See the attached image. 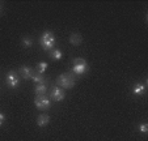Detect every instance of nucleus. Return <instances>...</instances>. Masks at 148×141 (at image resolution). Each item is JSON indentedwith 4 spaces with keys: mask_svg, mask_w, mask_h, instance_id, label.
<instances>
[{
    "mask_svg": "<svg viewBox=\"0 0 148 141\" xmlns=\"http://www.w3.org/2000/svg\"><path fill=\"white\" fill-rule=\"evenodd\" d=\"M39 43H41L42 48L45 51H51L54 48V46H55L56 43V38L55 35H54L53 31L50 30H46L42 33L41 38H39Z\"/></svg>",
    "mask_w": 148,
    "mask_h": 141,
    "instance_id": "1",
    "label": "nucleus"
},
{
    "mask_svg": "<svg viewBox=\"0 0 148 141\" xmlns=\"http://www.w3.org/2000/svg\"><path fill=\"white\" fill-rule=\"evenodd\" d=\"M56 84L63 89H71L75 86L76 81H75V77H73L72 73H62V75H59L58 78H56Z\"/></svg>",
    "mask_w": 148,
    "mask_h": 141,
    "instance_id": "2",
    "label": "nucleus"
},
{
    "mask_svg": "<svg viewBox=\"0 0 148 141\" xmlns=\"http://www.w3.org/2000/svg\"><path fill=\"white\" fill-rule=\"evenodd\" d=\"M88 63L84 60L83 58H75L73 59V67L72 72L75 75H84L85 72H88Z\"/></svg>",
    "mask_w": 148,
    "mask_h": 141,
    "instance_id": "3",
    "label": "nucleus"
},
{
    "mask_svg": "<svg viewBox=\"0 0 148 141\" xmlns=\"http://www.w3.org/2000/svg\"><path fill=\"white\" fill-rule=\"evenodd\" d=\"M34 105H36V107H38L39 110H46V108L50 107L51 101L47 95H36Z\"/></svg>",
    "mask_w": 148,
    "mask_h": 141,
    "instance_id": "4",
    "label": "nucleus"
},
{
    "mask_svg": "<svg viewBox=\"0 0 148 141\" xmlns=\"http://www.w3.org/2000/svg\"><path fill=\"white\" fill-rule=\"evenodd\" d=\"M5 81H7V85L9 86V88H17L20 84V78L18 76H17L16 72H13V71H11V72L7 73V77H5Z\"/></svg>",
    "mask_w": 148,
    "mask_h": 141,
    "instance_id": "5",
    "label": "nucleus"
},
{
    "mask_svg": "<svg viewBox=\"0 0 148 141\" xmlns=\"http://www.w3.org/2000/svg\"><path fill=\"white\" fill-rule=\"evenodd\" d=\"M64 97H66V93L62 90L60 88H58V86H55V88L51 90V98H53L55 102H60V101H63Z\"/></svg>",
    "mask_w": 148,
    "mask_h": 141,
    "instance_id": "6",
    "label": "nucleus"
},
{
    "mask_svg": "<svg viewBox=\"0 0 148 141\" xmlns=\"http://www.w3.org/2000/svg\"><path fill=\"white\" fill-rule=\"evenodd\" d=\"M20 72H21V76H23L24 80H30L33 77V69L28 65H23L21 69H20Z\"/></svg>",
    "mask_w": 148,
    "mask_h": 141,
    "instance_id": "7",
    "label": "nucleus"
},
{
    "mask_svg": "<svg viewBox=\"0 0 148 141\" xmlns=\"http://www.w3.org/2000/svg\"><path fill=\"white\" fill-rule=\"evenodd\" d=\"M50 123V116L47 114H41V115L37 118V124L38 127H46V125Z\"/></svg>",
    "mask_w": 148,
    "mask_h": 141,
    "instance_id": "8",
    "label": "nucleus"
},
{
    "mask_svg": "<svg viewBox=\"0 0 148 141\" xmlns=\"http://www.w3.org/2000/svg\"><path fill=\"white\" fill-rule=\"evenodd\" d=\"M132 93L136 94V95H143V94L145 93V85L144 84H135L134 86H132Z\"/></svg>",
    "mask_w": 148,
    "mask_h": 141,
    "instance_id": "9",
    "label": "nucleus"
},
{
    "mask_svg": "<svg viewBox=\"0 0 148 141\" xmlns=\"http://www.w3.org/2000/svg\"><path fill=\"white\" fill-rule=\"evenodd\" d=\"M81 42H83V38H81L80 34L72 33L70 35V43L73 44V46H79V44H81Z\"/></svg>",
    "mask_w": 148,
    "mask_h": 141,
    "instance_id": "10",
    "label": "nucleus"
},
{
    "mask_svg": "<svg viewBox=\"0 0 148 141\" xmlns=\"http://www.w3.org/2000/svg\"><path fill=\"white\" fill-rule=\"evenodd\" d=\"M50 56L54 60H60V59L63 58V54H62V51L59 50V48H53V50L50 51Z\"/></svg>",
    "mask_w": 148,
    "mask_h": 141,
    "instance_id": "11",
    "label": "nucleus"
},
{
    "mask_svg": "<svg viewBox=\"0 0 148 141\" xmlns=\"http://www.w3.org/2000/svg\"><path fill=\"white\" fill-rule=\"evenodd\" d=\"M34 93H36V95H46V84L37 85L34 89Z\"/></svg>",
    "mask_w": 148,
    "mask_h": 141,
    "instance_id": "12",
    "label": "nucleus"
},
{
    "mask_svg": "<svg viewBox=\"0 0 148 141\" xmlns=\"http://www.w3.org/2000/svg\"><path fill=\"white\" fill-rule=\"evenodd\" d=\"M47 67H49V64L46 63V61H41V63H38V64H37V73L43 75V73L46 72Z\"/></svg>",
    "mask_w": 148,
    "mask_h": 141,
    "instance_id": "13",
    "label": "nucleus"
},
{
    "mask_svg": "<svg viewBox=\"0 0 148 141\" xmlns=\"http://www.w3.org/2000/svg\"><path fill=\"white\" fill-rule=\"evenodd\" d=\"M21 44H23V47H25V48H29V47L33 46V39L28 35L23 37V39H21Z\"/></svg>",
    "mask_w": 148,
    "mask_h": 141,
    "instance_id": "14",
    "label": "nucleus"
},
{
    "mask_svg": "<svg viewBox=\"0 0 148 141\" xmlns=\"http://www.w3.org/2000/svg\"><path fill=\"white\" fill-rule=\"evenodd\" d=\"M32 80L34 81V82L37 84V85H41V84H46V78L43 77V75H33V77H32Z\"/></svg>",
    "mask_w": 148,
    "mask_h": 141,
    "instance_id": "15",
    "label": "nucleus"
},
{
    "mask_svg": "<svg viewBox=\"0 0 148 141\" xmlns=\"http://www.w3.org/2000/svg\"><path fill=\"white\" fill-rule=\"evenodd\" d=\"M138 131H139L140 133H147L148 132V124H145V123H142V124L138 127Z\"/></svg>",
    "mask_w": 148,
    "mask_h": 141,
    "instance_id": "16",
    "label": "nucleus"
},
{
    "mask_svg": "<svg viewBox=\"0 0 148 141\" xmlns=\"http://www.w3.org/2000/svg\"><path fill=\"white\" fill-rule=\"evenodd\" d=\"M5 123V115H4L3 112H0V127Z\"/></svg>",
    "mask_w": 148,
    "mask_h": 141,
    "instance_id": "17",
    "label": "nucleus"
},
{
    "mask_svg": "<svg viewBox=\"0 0 148 141\" xmlns=\"http://www.w3.org/2000/svg\"><path fill=\"white\" fill-rule=\"evenodd\" d=\"M0 13H3V4H0Z\"/></svg>",
    "mask_w": 148,
    "mask_h": 141,
    "instance_id": "18",
    "label": "nucleus"
}]
</instances>
